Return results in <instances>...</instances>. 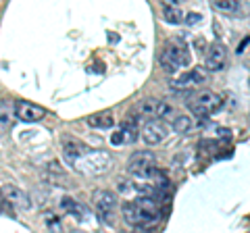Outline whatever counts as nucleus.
Returning a JSON list of instances; mask_svg holds the SVG:
<instances>
[{"label":"nucleus","instance_id":"obj_1","mask_svg":"<svg viewBox=\"0 0 250 233\" xmlns=\"http://www.w3.org/2000/svg\"><path fill=\"white\" fill-rule=\"evenodd\" d=\"M121 214H123L125 223L134 225V227H140V229H146V231L150 227H156V225L161 223L159 202L150 196H142L138 200L123 202Z\"/></svg>","mask_w":250,"mask_h":233},{"label":"nucleus","instance_id":"obj_2","mask_svg":"<svg viewBox=\"0 0 250 233\" xmlns=\"http://www.w3.org/2000/svg\"><path fill=\"white\" fill-rule=\"evenodd\" d=\"M71 167L82 175L98 177V175H104L106 171L113 169V156L104 150H90L88 148Z\"/></svg>","mask_w":250,"mask_h":233},{"label":"nucleus","instance_id":"obj_3","mask_svg":"<svg viewBox=\"0 0 250 233\" xmlns=\"http://www.w3.org/2000/svg\"><path fill=\"white\" fill-rule=\"evenodd\" d=\"M188 106L196 116H208L223 106V98L210 90H202L188 98Z\"/></svg>","mask_w":250,"mask_h":233},{"label":"nucleus","instance_id":"obj_4","mask_svg":"<svg viewBox=\"0 0 250 233\" xmlns=\"http://www.w3.org/2000/svg\"><path fill=\"white\" fill-rule=\"evenodd\" d=\"M159 60H161V67L165 69V73L173 75L182 67L190 65V52H188V48L182 46V44H169L167 48L161 52Z\"/></svg>","mask_w":250,"mask_h":233},{"label":"nucleus","instance_id":"obj_5","mask_svg":"<svg viewBox=\"0 0 250 233\" xmlns=\"http://www.w3.org/2000/svg\"><path fill=\"white\" fill-rule=\"evenodd\" d=\"M154 165H156V156L152 152H148V150L136 152V154H131V158L127 162V173L140 177V179H148V177H154L159 173Z\"/></svg>","mask_w":250,"mask_h":233},{"label":"nucleus","instance_id":"obj_6","mask_svg":"<svg viewBox=\"0 0 250 233\" xmlns=\"http://www.w3.org/2000/svg\"><path fill=\"white\" fill-rule=\"evenodd\" d=\"M92 204L96 208L98 216L106 225H115V208H117V196L108 190H96L92 194Z\"/></svg>","mask_w":250,"mask_h":233},{"label":"nucleus","instance_id":"obj_7","mask_svg":"<svg viewBox=\"0 0 250 233\" xmlns=\"http://www.w3.org/2000/svg\"><path fill=\"white\" fill-rule=\"evenodd\" d=\"M140 134H142V139H144L148 146H159L161 142H165V139H167L169 127H167L163 121L150 119V121H146L144 125H142Z\"/></svg>","mask_w":250,"mask_h":233},{"label":"nucleus","instance_id":"obj_8","mask_svg":"<svg viewBox=\"0 0 250 233\" xmlns=\"http://www.w3.org/2000/svg\"><path fill=\"white\" fill-rule=\"evenodd\" d=\"M225 63H228V48L221 42L210 44L205 57V69L208 73H219L225 69Z\"/></svg>","mask_w":250,"mask_h":233},{"label":"nucleus","instance_id":"obj_9","mask_svg":"<svg viewBox=\"0 0 250 233\" xmlns=\"http://www.w3.org/2000/svg\"><path fill=\"white\" fill-rule=\"evenodd\" d=\"M15 115H17V119L23 121V123H38V121H42L46 116V111L42 106L34 104V102L19 100V102L15 104Z\"/></svg>","mask_w":250,"mask_h":233},{"label":"nucleus","instance_id":"obj_10","mask_svg":"<svg viewBox=\"0 0 250 233\" xmlns=\"http://www.w3.org/2000/svg\"><path fill=\"white\" fill-rule=\"evenodd\" d=\"M0 196L4 198V202H9V204L15 208H21V211H27L31 206L29 196L23 190H19L17 185H11V183L2 185V188H0Z\"/></svg>","mask_w":250,"mask_h":233},{"label":"nucleus","instance_id":"obj_11","mask_svg":"<svg viewBox=\"0 0 250 233\" xmlns=\"http://www.w3.org/2000/svg\"><path fill=\"white\" fill-rule=\"evenodd\" d=\"M207 79V73H205V69H188L186 73H182L179 77H175L173 79V88H192V85H196V83H202Z\"/></svg>","mask_w":250,"mask_h":233},{"label":"nucleus","instance_id":"obj_12","mask_svg":"<svg viewBox=\"0 0 250 233\" xmlns=\"http://www.w3.org/2000/svg\"><path fill=\"white\" fill-rule=\"evenodd\" d=\"M163 17H165V21L171 23V25H179L184 15L179 11V6H175L173 0H165V2H163Z\"/></svg>","mask_w":250,"mask_h":233},{"label":"nucleus","instance_id":"obj_13","mask_svg":"<svg viewBox=\"0 0 250 233\" xmlns=\"http://www.w3.org/2000/svg\"><path fill=\"white\" fill-rule=\"evenodd\" d=\"M175 116H177V108L173 104L165 102V100H159V102H156V116H154L156 121H163V123L175 121Z\"/></svg>","mask_w":250,"mask_h":233},{"label":"nucleus","instance_id":"obj_14","mask_svg":"<svg viewBox=\"0 0 250 233\" xmlns=\"http://www.w3.org/2000/svg\"><path fill=\"white\" fill-rule=\"evenodd\" d=\"M88 125L94 129H108L115 125V119L111 113H96V115L88 116Z\"/></svg>","mask_w":250,"mask_h":233},{"label":"nucleus","instance_id":"obj_15","mask_svg":"<svg viewBox=\"0 0 250 233\" xmlns=\"http://www.w3.org/2000/svg\"><path fill=\"white\" fill-rule=\"evenodd\" d=\"M156 102H159V100H154V98L140 100V102L136 104V113H138L140 119H142V116H146L148 121L154 119V116H156Z\"/></svg>","mask_w":250,"mask_h":233},{"label":"nucleus","instance_id":"obj_16","mask_svg":"<svg viewBox=\"0 0 250 233\" xmlns=\"http://www.w3.org/2000/svg\"><path fill=\"white\" fill-rule=\"evenodd\" d=\"M194 127V119L190 115H177L175 121H173V129L177 134H188V131H192Z\"/></svg>","mask_w":250,"mask_h":233},{"label":"nucleus","instance_id":"obj_17","mask_svg":"<svg viewBox=\"0 0 250 233\" xmlns=\"http://www.w3.org/2000/svg\"><path fill=\"white\" fill-rule=\"evenodd\" d=\"M61 206L62 208H65V211L69 213V214H73L75 216V219H83V208L80 206V204H77V200H73V198H62V202H61Z\"/></svg>","mask_w":250,"mask_h":233},{"label":"nucleus","instance_id":"obj_18","mask_svg":"<svg viewBox=\"0 0 250 233\" xmlns=\"http://www.w3.org/2000/svg\"><path fill=\"white\" fill-rule=\"evenodd\" d=\"M44 223L48 227L50 233H62V225H61V219L54 213H46L44 214Z\"/></svg>","mask_w":250,"mask_h":233},{"label":"nucleus","instance_id":"obj_19","mask_svg":"<svg viewBox=\"0 0 250 233\" xmlns=\"http://www.w3.org/2000/svg\"><path fill=\"white\" fill-rule=\"evenodd\" d=\"M213 6L217 11H221V13H236L240 2H238V0H215Z\"/></svg>","mask_w":250,"mask_h":233},{"label":"nucleus","instance_id":"obj_20","mask_svg":"<svg viewBox=\"0 0 250 233\" xmlns=\"http://www.w3.org/2000/svg\"><path fill=\"white\" fill-rule=\"evenodd\" d=\"M0 123H4V125H9L11 123V113L6 111V102L0 104Z\"/></svg>","mask_w":250,"mask_h":233},{"label":"nucleus","instance_id":"obj_21","mask_svg":"<svg viewBox=\"0 0 250 233\" xmlns=\"http://www.w3.org/2000/svg\"><path fill=\"white\" fill-rule=\"evenodd\" d=\"M188 25H198V23L202 21V17H200V15L198 13H190V15H188Z\"/></svg>","mask_w":250,"mask_h":233},{"label":"nucleus","instance_id":"obj_22","mask_svg":"<svg viewBox=\"0 0 250 233\" xmlns=\"http://www.w3.org/2000/svg\"><path fill=\"white\" fill-rule=\"evenodd\" d=\"M131 190H134V183L119 179V192H121V194H127V192H131Z\"/></svg>","mask_w":250,"mask_h":233},{"label":"nucleus","instance_id":"obj_23","mask_svg":"<svg viewBox=\"0 0 250 233\" xmlns=\"http://www.w3.org/2000/svg\"><path fill=\"white\" fill-rule=\"evenodd\" d=\"M111 142H113L115 146H121V144H125V139H123V134H121V131H115V134L111 136Z\"/></svg>","mask_w":250,"mask_h":233},{"label":"nucleus","instance_id":"obj_24","mask_svg":"<svg viewBox=\"0 0 250 233\" xmlns=\"http://www.w3.org/2000/svg\"><path fill=\"white\" fill-rule=\"evenodd\" d=\"M131 233H148L146 229H140V227H134V231H131Z\"/></svg>","mask_w":250,"mask_h":233},{"label":"nucleus","instance_id":"obj_25","mask_svg":"<svg viewBox=\"0 0 250 233\" xmlns=\"http://www.w3.org/2000/svg\"><path fill=\"white\" fill-rule=\"evenodd\" d=\"M71 233H85V231H82V229H75V231H71Z\"/></svg>","mask_w":250,"mask_h":233}]
</instances>
